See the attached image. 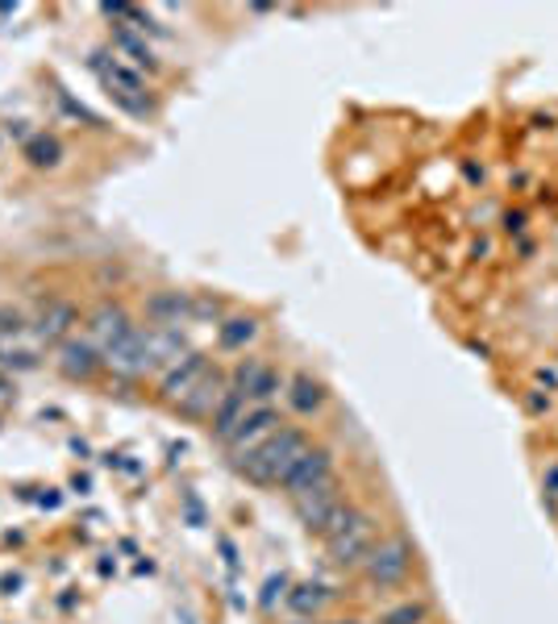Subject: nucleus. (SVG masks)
<instances>
[{
	"mask_svg": "<svg viewBox=\"0 0 558 624\" xmlns=\"http://www.w3.org/2000/svg\"><path fill=\"white\" fill-rule=\"evenodd\" d=\"M309 446H313V441H309V434H304L300 425H279L276 434L267 437V441H259L250 454L234 458V467L242 470L255 487H279L283 475L297 467V458L309 450Z\"/></svg>",
	"mask_w": 558,
	"mask_h": 624,
	"instance_id": "1",
	"label": "nucleus"
},
{
	"mask_svg": "<svg viewBox=\"0 0 558 624\" xmlns=\"http://www.w3.org/2000/svg\"><path fill=\"white\" fill-rule=\"evenodd\" d=\"M226 392H229V379L217 371V366H209V371H205V379L196 383L193 392L175 404V413L188 416V420H213V413H217V404H221Z\"/></svg>",
	"mask_w": 558,
	"mask_h": 624,
	"instance_id": "11",
	"label": "nucleus"
},
{
	"mask_svg": "<svg viewBox=\"0 0 558 624\" xmlns=\"http://www.w3.org/2000/svg\"><path fill=\"white\" fill-rule=\"evenodd\" d=\"M292 508H297L300 524L309 529V533H317V538H326L338 520L347 517V491H342V479L333 475V479H326V483H317L313 491H304V496H297L292 500Z\"/></svg>",
	"mask_w": 558,
	"mask_h": 624,
	"instance_id": "4",
	"label": "nucleus"
},
{
	"mask_svg": "<svg viewBox=\"0 0 558 624\" xmlns=\"http://www.w3.org/2000/svg\"><path fill=\"white\" fill-rule=\"evenodd\" d=\"M25 158H30V167L51 171V167L63 163V142L54 138V134H34V138L25 142Z\"/></svg>",
	"mask_w": 558,
	"mask_h": 624,
	"instance_id": "20",
	"label": "nucleus"
},
{
	"mask_svg": "<svg viewBox=\"0 0 558 624\" xmlns=\"http://www.w3.org/2000/svg\"><path fill=\"white\" fill-rule=\"evenodd\" d=\"M250 413V399L238 392V387H229L226 396H221V404H217V413H213V420H209V429H213V437L226 446L229 437H234V429L242 425V416Z\"/></svg>",
	"mask_w": 558,
	"mask_h": 624,
	"instance_id": "17",
	"label": "nucleus"
},
{
	"mask_svg": "<svg viewBox=\"0 0 558 624\" xmlns=\"http://www.w3.org/2000/svg\"><path fill=\"white\" fill-rule=\"evenodd\" d=\"M430 600H421V595H413V600H401V604H392L380 616V624H430Z\"/></svg>",
	"mask_w": 558,
	"mask_h": 624,
	"instance_id": "21",
	"label": "nucleus"
},
{
	"mask_svg": "<svg viewBox=\"0 0 558 624\" xmlns=\"http://www.w3.org/2000/svg\"><path fill=\"white\" fill-rule=\"evenodd\" d=\"M87 67L96 71V80L105 84L108 101L122 104L130 117H151L155 113V101H151V87H146V75L134 71L125 63L122 54H108V51H96L87 59Z\"/></svg>",
	"mask_w": 558,
	"mask_h": 624,
	"instance_id": "2",
	"label": "nucleus"
},
{
	"mask_svg": "<svg viewBox=\"0 0 558 624\" xmlns=\"http://www.w3.org/2000/svg\"><path fill=\"white\" fill-rule=\"evenodd\" d=\"M87 333H92V346L101 350H113V346H122V342H130L134 333H138V325H134V316L122 309V304H96L92 309V316H87Z\"/></svg>",
	"mask_w": 558,
	"mask_h": 624,
	"instance_id": "7",
	"label": "nucleus"
},
{
	"mask_svg": "<svg viewBox=\"0 0 558 624\" xmlns=\"http://www.w3.org/2000/svg\"><path fill=\"white\" fill-rule=\"evenodd\" d=\"M255 337H259V321L246 316V312H234V316H226V321L217 325V342H221V350H246Z\"/></svg>",
	"mask_w": 558,
	"mask_h": 624,
	"instance_id": "19",
	"label": "nucleus"
},
{
	"mask_svg": "<svg viewBox=\"0 0 558 624\" xmlns=\"http://www.w3.org/2000/svg\"><path fill=\"white\" fill-rule=\"evenodd\" d=\"M326 479H333V454L321 450V446H309V450L297 458V467L283 475V491L297 500V496H304V491H313L317 483H326Z\"/></svg>",
	"mask_w": 558,
	"mask_h": 624,
	"instance_id": "10",
	"label": "nucleus"
},
{
	"mask_svg": "<svg viewBox=\"0 0 558 624\" xmlns=\"http://www.w3.org/2000/svg\"><path fill=\"white\" fill-rule=\"evenodd\" d=\"M330 624H363V621H330Z\"/></svg>",
	"mask_w": 558,
	"mask_h": 624,
	"instance_id": "24",
	"label": "nucleus"
},
{
	"mask_svg": "<svg viewBox=\"0 0 558 624\" xmlns=\"http://www.w3.org/2000/svg\"><path fill=\"white\" fill-rule=\"evenodd\" d=\"M375 541H380L375 517H371L366 508H354V503H350L347 517L326 533V550H330L333 566H342V571H363V562H366V554L375 550Z\"/></svg>",
	"mask_w": 558,
	"mask_h": 624,
	"instance_id": "3",
	"label": "nucleus"
},
{
	"mask_svg": "<svg viewBox=\"0 0 558 624\" xmlns=\"http://www.w3.org/2000/svg\"><path fill=\"white\" fill-rule=\"evenodd\" d=\"M209 358H205V354H200V350H188V354H184V358H175L172 366H167V371H163V383H158V396L167 399V404H179V399L188 396V392H193L196 383L205 379V371H209Z\"/></svg>",
	"mask_w": 558,
	"mask_h": 624,
	"instance_id": "9",
	"label": "nucleus"
},
{
	"mask_svg": "<svg viewBox=\"0 0 558 624\" xmlns=\"http://www.w3.org/2000/svg\"><path fill=\"white\" fill-rule=\"evenodd\" d=\"M288 591H292V583H288V574H271V579L262 583V595H259L262 612H276L279 600L288 604Z\"/></svg>",
	"mask_w": 558,
	"mask_h": 624,
	"instance_id": "22",
	"label": "nucleus"
},
{
	"mask_svg": "<svg viewBox=\"0 0 558 624\" xmlns=\"http://www.w3.org/2000/svg\"><path fill=\"white\" fill-rule=\"evenodd\" d=\"M279 425H283V416H279L276 404H250V413L242 416V425L234 429V437H229L226 446L234 458H242V454H250L259 441H267V437L276 434Z\"/></svg>",
	"mask_w": 558,
	"mask_h": 624,
	"instance_id": "8",
	"label": "nucleus"
},
{
	"mask_svg": "<svg viewBox=\"0 0 558 624\" xmlns=\"http://www.w3.org/2000/svg\"><path fill=\"white\" fill-rule=\"evenodd\" d=\"M25 330V316L18 309H0V337H18Z\"/></svg>",
	"mask_w": 558,
	"mask_h": 624,
	"instance_id": "23",
	"label": "nucleus"
},
{
	"mask_svg": "<svg viewBox=\"0 0 558 624\" xmlns=\"http://www.w3.org/2000/svg\"><path fill=\"white\" fill-rule=\"evenodd\" d=\"M363 574L371 587L380 591H392V587H404L409 583V574H413V545L404 538H380L375 541V550L366 554L363 562Z\"/></svg>",
	"mask_w": 558,
	"mask_h": 624,
	"instance_id": "5",
	"label": "nucleus"
},
{
	"mask_svg": "<svg viewBox=\"0 0 558 624\" xmlns=\"http://www.w3.org/2000/svg\"><path fill=\"white\" fill-rule=\"evenodd\" d=\"M283 383H288V375H279L276 366L262 363V358H242L229 375V387H238L250 404H271L276 396H283Z\"/></svg>",
	"mask_w": 558,
	"mask_h": 624,
	"instance_id": "6",
	"label": "nucleus"
},
{
	"mask_svg": "<svg viewBox=\"0 0 558 624\" xmlns=\"http://www.w3.org/2000/svg\"><path fill=\"white\" fill-rule=\"evenodd\" d=\"M283 399H288V408L297 416H321L326 404H330V392L309 371H297V375H288V383H283Z\"/></svg>",
	"mask_w": 558,
	"mask_h": 624,
	"instance_id": "13",
	"label": "nucleus"
},
{
	"mask_svg": "<svg viewBox=\"0 0 558 624\" xmlns=\"http://www.w3.org/2000/svg\"><path fill=\"white\" fill-rule=\"evenodd\" d=\"M333 595H338V591H330L326 583H313V579H309V583H297V587L288 591V607L297 612L300 621H309V616H321L326 604H333Z\"/></svg>",
	"mask_w": 558,
	"mask_h": 624,
	"instance_id": "18",
	"label": "nucleus"
},
{
	"mask_svg": "<svg viewBox=\"0 0 558 624\" xmlns=\"http://www.w3.org/2000/svg\"><path fill=\"white\" fill-rule=\"evenodd\" d=\"M292 624H309V621H292Z\"/></svg>",
	"mask_w": 558,
	"mask_h": 624,
	"instance_id": "25",
	"label": "nucleus"
},
{
	"mask_svg": "<svg viewBox=\"0 0 558 624\" xmlns=\"http://www.w3.org/2000/svg\"><path fill=\"white\" fill-rule=\"evenodd\" d=\"M113 51L125 54L134 71H158L155 46H151V42L138 34V30H130V25H113Z\"/></svg>",
	"mask_w": 558,
	"mask_h": 624,
	"instance_id": "16",
	"label": "nucleus"
},
{
	"mask_svg": "<svg viewBox=\"0 0 558 624\" xmlns=\"http://www.w3.org/2000/svg\"><path fill=\"white\" fill-rule=\"evenodd\" d=\"M75 321H80V312L71 309L68 300H46L34 321V337L38 342H59V346H63Z\"/></svg>",
	"mask_w": 558,
	"mask_h": 624,
	"instance_id": "15",
	"label": "nucleus"
},
{
	"mask_svg": "<svg viewBox=\"0 0 558 624\" xmlns=\"http://www.w3.org/2000/svg\"><path fill=\"white\" fill-rule=\"evenodd\" d=\"M193 316V295L188 292H155L146 300V321L151 330H179V321Z\"/></svg>",
	"mask_w": 558,
	"mask_h": 624,
	"instance_id": "14",
	"label": "nucleus"
},
{
	"mask_svg": "<svg viewBox=\"0 0 558 624\" xmlns=\"http://www.w3.org/2000/svg\"><path fill=\"white\" fill-rule=\"evenodd\" d=\"M59 371L68 375V379L75 383H87V379H96L101 375V366H105V358H101V350L92 346L87 337H68L63 346H59Z\"/></svg>",
	"mask_w": 558,
	"mask_h": 624,
	"instance_id": "12",
	"label": "nucleus"
}]
</instances>
